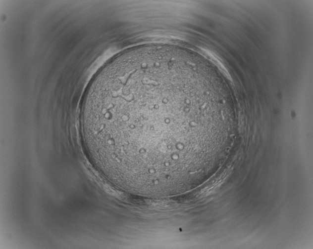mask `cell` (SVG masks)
Masks as SVG:
<instances>
[{
  "label": "cell",
  "instance_id": "cell-1",
  "mask_svg": "<svg viewBox=\"0 0 313 249\" xmlns=\"http://www.w3.org/2000/svg\"><path fill=\"white\" fill-rule=\"evenodd\" d=\"M201 70L167 53L120 61L86 93L81 129L87 155L106 179L150 193L177 191L201 176L206 134L220 105Z\"/></svg>",
  "mask_w": 313,
  "mask_h": 249
}]
</instances>
